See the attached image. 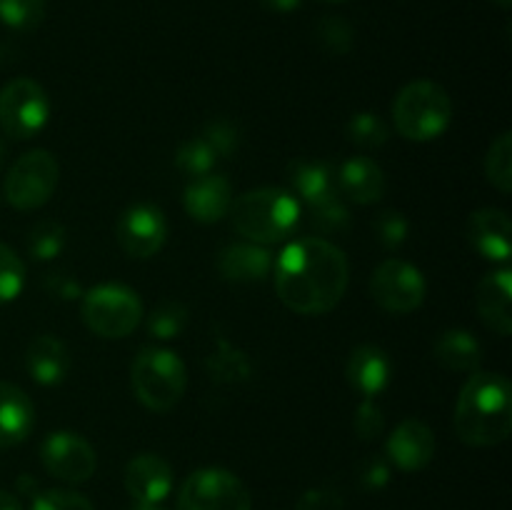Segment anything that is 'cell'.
<instances>
[{
	"instance_id": "cell-1",
	"label": "cell",
	"mask_w": 512,
	"mask_h": 510,
	"mask_svg": "<svg viewBox=\"0 0 512 510\" xmlns=\"http://www.w3.org/2000/svg\"><path fill=\"white\" fill-rule=\"evenodd\" d=\"M273 280L285 308L298 315H323L343 300L350 263L330 240L300 238L273 263Z\"/></svg>"
},
{
	"instance_id": "cell-2",
	"label": "cell",
	"mask_w": 512,
	"mask_h": 510,
	"mask_svg": "<svg viewBox=\"0 0 512 510\" xmlns=\"http://www.w3.org/2000/svg\"><path fill=\"white\" fill-rule=\"evenodd\" d=\"M453 425L458 438L473 448H493L512 430V388L503 373L475 370L455 403Z\"/></svg>"
},
{
	"instance_id": "cell-3",
	"label": "cell",
	"mask_w": 512,
	"mask_h": 510,
	"mask_svg": "<svg viewBox=\"0 0 512 510\" xmlns=\"http://www.w3.org/2000/svg\"><path fill=\"white\" fill-rule=\"evenodd\" d=\"M230 223L255 245L283 243L300 223V200L283 188H258L230 203Z\"/></svg>"
},
{
	"instance_id": "cell-4",
	"label": "cell",
	"mask_w": 512,
	"mask_h": 510,
	"mask_svg": "<svg viewBox=\"0 0 512 510\" xmlns=\"http://www.w3.org/2000/svg\"><path fill=\"white\" fill-rule=\"evenodd\" d=\"M393 123L405 140L430 143L453 123V100L443 85L433 80H413L395 95Z\"/></svg>"
},
{
	"instance_id": "cell-5",
	"label": "cell",
	"mask_w": 512,
	"mask_h": 510,
	"mask_svg": "<svg viewBox=\"0 0 512 510\" xmlns=\"http://www.w3.org/2000/svg\"><path fill=\"white\" fill-rule=\"evenodd\" d=\"M130 385L145 408L153 413H168L183 400L188 368L173 350L140 348L130 365Z\"/></svg>"
},
{
	"instance_id": "cell-6",
	"label": "cell",
	"mask_w": 512,
	"mask_h": 510,
	"mask_svg": "<svg viewBox=\"0 0 512 510\" xmlns=\"http://www.w3.org/2000/svg\"><path fill=\"white\" fill-rule=\"evenodd\" d=\"M80 315L88 330L105 340H120L133 333L143 320V303L128 285L103 283L83 293Z\"/></svg>"
},
{
	"instance_id": "cell-7",
	"label": "cell",
	"mask_w": 512,
	"mask_h": 510,
	"mask_svg": "<svg viewBox=\"0 0 512 510\" xmlns=\"http://www.w3.org/2000/svg\"><path fill=\"white\" fill-rule=\"evenodd\" d=\"M58 160L48 150H28L10 165L5 175V200L15 210H38L58 188Z\"/></svg>"
},
{
	"instance_id": "cell-8",
	"label": "cell",
	"mask_w": 512,
	"mask_h": 510,
	"mask_svg": "<svg viewBox=\"0 0 512 510\" xmlns=\"http://www.w3.org/2000/svg\"><path fill=\"white\" fill-rule=\"evenodd\" d=\"M50 98L33 78H13L0 90V128L15 140H28L48 125Z\"/></svg>"
},
{
	"instance_id": "cell-9",
	"label": "cell",
	"mask_w": 512,
	"mask_h": 510,
	"mask_svg": "<svg viewBox=\"0 0 512 510\" xmlns=\"http://www.w3.org/2000/svg\"><path fill=\"white\" fill-rule=\"evenodd\" d=\"M178 510H253V500L230 470L200 468L180 485Z\"/></svg>"
},
{
	"instance_id": "cell-10",
	"label": "cell",
	"mask_w": 512,
	"mask_h": 510,
	"mask_svg": "<svg viewBox=\"0 0 512 510\" xmlns=\"http://www.w3.org/2000/svg\"><path fill=\"white\" fill-rule=\"evenodd\" d=\"M428 283L413 263L388 258L375 268L370 278V295L383 310L393 315H408L425 303Z\"/></svg>"
},
{
	"instance_id": "cell-11",
	"label": "cell",
	"mask_w": 512,
	"mask_h": 510,
	"mask_svg": "<svg viewBox=\"0 0 512 510\" xmlns=\"http://www.w3.org/2000/svg\"><path fill=\"white\" fill-rule=\"evenodd\" d=\"M40 460H43V468L63 483H85L93 478L98 468V455L93 445L83 435L70 433V430L50 433L40 445Z\"/></svg>"
},
{
	"instance_id": "cell-12",
	"label": "cell",
	"mask_w": 512,
	"mask_h": 510,
	"mask_svg": "<svg viewBox=\"0 0 512 510\" xmlns=\"http://www.w3.org/2000/svg\"><path fill=\"white\" fill-rule=\"evenodd\" d=\"M115 235L130 258H153L168 240V218L158 205L135 203L118 218Z\"/></svg>"
},
{
	"instance_id": "cell-13",
	"label": "cell",
	"mask_w": 512,
	"mask_h": 510,
	"mask_svg": "<svg viewBox=\"0 0 512 510\" xmlns=\"http://www.w3.org/2000/svg\"><path fill=\"white\" fill-rule=\"evenodd\" d=\"M470 248L485 260L493 263H510L512 253V223L510 215L500 208H480L475 210L465 225Z\"/></svg>"
},
{
	"instance_id": "cell-14",
	"label": "cell",
	"mask_w": 512,
	"mask_h": 510,
	"mask_svg": "<svg viewBox=\"0 0 512 510\" xmlns=\"http://www.w3.org/2000/svg\"><path fill=\"white\" fill-rule=\"evenodd\" d=\"M388 463L403 473H418L428 468L435 455V433L418 418H408L398 423L385 443Z\"/></svg>"
},
{
	"instance_id": "cell-15",
	"label": "cell",
	"mask_w": 512,
	"mask_h": 510,
	"mask_svg": "<svg viewBox=\"0 0 512 510\" xmlns=\"http://www.w3.org/2000/svg\"><path fill=\"white\" fill-rule=\"evenodd\" d=\"M475 308L485 328L500 338H508L512 333V273L508 265L480 280L475 290Z\"/></svg>"
},
{
	"instance_id": "cell-16",
	"label": "cell",
	"mask_w": 512,
	"mask_h": 510,
	"mask_svg": "<svg viewBox=\"0 0 512 510\" xmlns=\"http://www.w3.org/2000/svg\"><path fill=\"white\" fill-rule=\"evenodd\" d=\"M345 380L363 398H375L388 390L393 380V360L378 345H358L350 350L348 363H345Z\"/></svg>"
},
{
	"instance_id": "cell-17",
	"label": "cell",
	"mask_w": 512,
	"mask_h": 510,
	"mask_svg": "<svg viewBox=\"0 0 512 510\" xmlns=\"http://www.w3.org/2000/svg\"><path fill=\"white\" fill-rule=\"evenodd\" d=\"M125 490L135 503H163L173 490V468L155 453H140L125 465Z\"/></svg>"
},
{
	"instance_id": "cell-18",
	"label": "cell",
	"mask_w": 512,
	"mask_h": 510,
	"mask_svg": "<svg viewBox=\"0 0 512 510\" xmlns=\"http://www.w3.org/2000/svg\"><path fill=\"white\" fill-rule=\"evenodd\" d=\"M230 203H233V188L225 175L208 173L200 178H190V183L185 185V213L198 223L210 225L223 220L228 215Z\"/></svg>"
},
{
	"instance_id": "cell-19",
	"label": "cell",
	"mask_w": 512,
	"mask_h": 510,
	"mask_svg": "<svg viewBox=\"0 0 512 510\" xmlns=\"http://www.w3.org/2000/svg\"><path fill=\"white\" fill-rule=\"evenodd\" d=\"M35 425V405L23 388L0 380V448H15Z\"/></svg>"
},
{
	"instance_id": "cell-20",
	"label": "cell",
	"mask_w": 512,
	"mask_h": 510,
	"mask_svg": "<svg viewBox=\"0 0 512 510\" xmlns=\"http://www.w3.org/2000/svg\"><path fill=\"white\" fill-rule=\"evenodd\" d=\"M218 270L228 283H263L273 273V255L255 243L225 245L218 255Z\"/></svg>"
},
{
	"instance_id": "cell-21",
	"label": "cell",
	"mask_w": 512,
	"mask_h": 510,
	"mask_svg": "<svg viewBox=\"0 0 512 510\" xmlns=\"http://www.w3.org/2000/svg\"><path fill=\"white\" fill-rule=\"evenodd\" d=\"M25 370L40 385H60L70 373V353L55 335H38L25 350Z\"/></svg>"
},
{
	"instance_id": "cell-22",
	"label": "cell",
	"mask_w": 512,
	"mask_h": 510,
	"mask_svg": "<svg viewBox=\"0 0 512 510\" xmlns=\"http://www.w3.org/2000/svg\"><path fill=\"white\" fill-rule=\"evenodd\" d=\"M338 193L353 200L358 205L378 203L385 195V173L375 160L370 158H350L340 165L338 175Z\"/></svg>"
},
{
	"instance_id": "cell-23",
	"label": "cell",
	"mask_w": 512,
	"mask_h": 510,
	"mask_svg": "<svg viewBox=\"0 0 512 510\" xmlns=\"http://www.w3.org/2000/svg\"><path fill=\"white\" fill-rule=\"evenodd\" d=\"M433 358L453 373H475L483 363V345L468 330L450 328L443 330L435 340Z\"/></svg>"
},
{
	"instance_id": "cell-24",
	"label": "cell",
	"mask_w": 512,
	"mask_h": 510,
	"mask_svg": "<svg viewBox=\"0 0 512 510\" xmlns=\"http://www.w3.org/2000/svg\"><path fill=\"white\" fill-rule=\"evenodd\" d=\"M290 185L303 203L315 205L338 193L335 170L323 160H295L288 168Z\"/></svg>"
},
{
	"instance_id": "cell-25",
	"label": "cell",
	"mask_w": 512,
	"mask_h": 510,
	"mask_svg": "<svg viewBox=\"0 0 512 510\" xmlns=\"http://www.w3.org/2000/svg\"><path fill=\"white\" fill-rule=\"evenodd\" d=\"M485 175L493 188H498L503 195H510L512 190V133L503 130L498 138L490 143L488 155H485Z\"/></svg>"
},
{
	"instance_id": "cell-26",
	"label": "cell",
	"mask_w": 512,
	"mask_h": 510,
	"mask_svg": "<svg viewBox=\"0 0 512 510\" xmlns=\"http://www.w3.org/2000/svg\"><path fill=\"white\" fill-rule=\"evenodd\" d=\"M65 243H68V230H65L63 223L58 220H40V223L33 225L28 235V253L33 260H53L58 258L65 250Z\"/></svg>"
},
{
	"instance_id": "cell-27",
	"label": "cell",
	"mask_w": 512,
	"mask_h": 510,
	"mask_svg": "<svg viewBox=\"0 0 512 510\" xmlns=\"http://www.w3.org/2000/svg\"><path fill=\"white\" fill-rule=\"evenodd\" d=\"M148 333L155 340H173L183 335V330L188 328V308H185L180 300H163L153 308V313L148 315V323H145Z\"/></svg>"
},
{
	"instance_id": "cell-28",
	"label": "cell",
	"mask_w": 512,
	"mask_h": 510,
	"mask_svg": "<svg viewBox=\"0 0 512 510\" xmlns=\"http://www.w3.org/2000/svg\"><path fill=\"white\" fill-rule=\"evenodd\" d=\"M345 135H348L350 143H355L358 148L375 150L383 148L390 138L388 123L380 118L378 113H370V110H360L345 125Z\"/></svg>"
},
{
	"instance_id": "cell-29",
	"label": "cell",
	"mask_w": 512,
	"mask_h": 510,
	"mask_svg": "<svg viewBox=\"0 0 512 510\" xmlns=\"http://www.w3.org/2000/svg\"><path fill=\"white\" fill-rule=\"evenodd\" d=\"M218 160V153L200 135V138H190L180 145L178 153H175V168L188 175V178H200V175L213 173Z\"/></svg>"
},
{
	"instance_id": "cell-30",
	"label": "cell",
	"mask_w": 512,
	"mask_h": 510,
	"mask_svg": "<svg viewBox=\"0 0 512 510\" xmlns=\"http://www.w3.org/2000/svg\"><path fill=\"white\" fill-rule=\"evenodd\" d=\"M208 368L218 383H240V380H248L250 375L248 358L228 343H220V348L210 358Z\"/></svg>"
},
{
	"instance_id": "cell-31",
	"label": "cell",
	"mask_w": 512,
	"mask_h": 510,
	"mask_svg": "<svg viewBox=\"0 0 512 510\" xmlns=\"http://www.w3.org/2000/svg\"><path fill=\"white\" fill-rule=\"evenodd\" d=\"M25 288V265L10 245L0 240V305L13 303Z\"/></svg>"
},
{
	"instance_id": "cell-32",
	"label": "cell",
	"mask_w": 512,
	"mask_h": 510,
	"mask_svg": "<svg viewBox=\"0 0 512 510\" xmlns=\"http://www.w3.org/2000/svg\"><path fill=\"white\" fill-rule=\"evenodd\" d=\"M45 18V0H0V20L13 30H35Z\"/></svg>"
},
{
	"instance_id": "cell-33",
	"label": "cell",
	"mask_w": 512,
	"mask_h": 510,
	"mask_svg": "<svg viewBox=\"0 0 512 510\" xmlns=\"http://www.w3.org/2000/svg\"><path fill=\"white\" fill-rule=\"evenodd\" d=\"M315 35H318L320 45H323L325 50H330V53H335V55L348 53V50L353 48V43H355L353 25H350L348 20H343V18H335V15H328V18L320 20Z\"/></svg>"
},
{
	"instance_id": "cell-34",
	"label": "cell",
	"mask_w": 512,
	"mask_h": 510,
	"mask_svg": "<svg viewBox=\"0 0 512 510\" xmlns=\"http://www.w3.org/2000/svg\"><path fill=\"white\" fill-rule=\"evenodd\" d=\"M308 208L313 210L315 228L323 230V233H340V230H345L350 225V213L338 193L320 200V203L308 205Z\"/></svg>"
},
{
	"instance_id": "cell-35",
	"label": "cell",
	"mask_w": 512,
	"mask_h": 510,
	"mask_svg": "<svg viewBox=\"0 0 512 510\" xmlns=\"http://www.w3.org/2000/svg\"><path fill=\"white\" fill-rule=\"evenodd\" d=\"M373 230L375 238H378V243L383 245V248L395 250L408 240L410 223L400 210H385V213H380L378 218H375Z\"/></svg>"
},
{
	"instance_id": "cell-36",
	"label": "cell",
	"mask_w": 512,
	"mask_h": 510,
	"mask_svg": "<svg viewBox=\"0 0 512 510\" xmlns=\"http://www.w3.org/2000/svg\"><path fill=\"white\" fill-rule=\"evenodd\" d=\"M30 510H95L93 503L83 493L65 488H50L33 495Z\"/></svg>"
},
{
	"instance_id": "cell-37",
	"label": "cell",
	"mask_w": 512,
	"mask_h": 510,
	"mask_svg": "<svg viewBox=\"0 0 512 510\" xmlns=\"http://www.w3.org/2000/svg\"><path fill=\"white\" fill-rule=\"evenodd\" d=\"M203 138L208 140L210 148L218 153V158H233L240 145V130L233 120H210L203 130Z\"/></svg>"
},
{
	"instance_id": "cell-38",
	"label": "cell",
	"mask_w": 512,
	"mask_h": 510,
	"mask_svg": "<svg viewBox=\"0 0 512 510\" xmlns=\"http://www.w3.org/2000/svg\"><path fill=\"white\" fill-rule=\"evenodd\" d=\"M353 428L360 440H375L385 430V415L373 398H363L353 418Z\"/></svg>"
},
{
	"instance_id": "cell-39",
	"label": "cell",
	"mask_w": 512,
	"mask_h": 510,
	"mask_svg": "<svg viewBox=\"0 0 512 510\" xmlns=\"http://www.w3.org/2000/svg\"><path fill=\"white\" fill-rule=\"evenodd\" d=\"M343 495L330 488H310L295 503V510H343Z\"/></svg>"
},
{
	"instance_id": "cell-40",
	"label": "cell",
	"mask_w": 512,
	"mask_h": 510,
	"mask_svg": "<svg viewBox=\"0 0 512 510\" xmlns=\"http://www.w3.org/2000/svg\"><path fill=\"white\" fill-rule=\"evenodd\" d=\"M360 483L368 490H380L390 480V463L383 458H368L360 465Z\"/></svg>"
},
{
	"instance_id": "cell-41",
	"label": "cell",
	"mask_w": 512,
	"mask_h": 510,
	"mask_svg": "<svg viewBox=\"0 0 512 510\" xmlns=\"http://www.w3.org/2000/svg\"><path fill=\"white\" fill-rule=\"evenodd\" d=\"M45 285H48L50 293H53L55 298H60V300H73V298H78V295H83L80 285L75 283L73 278H68V275H63V273H55L53 278L45 280Z\"/></svg>"
},
{
	"instance_id": "cell-42",
	"label": "cell",
	"mask_w": 512,
	"mask_h": 510,
	"mask_svg": "<svg viewBox=\"0 0 512 510\" xmlns=\"http://www.w3.org/2000/svg\"><path fill=\"white\" fill-rule=\"evenodd\" d=\"M265 10H273V13H293L303 5V0H258Z\"/></svg>"
},
{
	"instance_id": "cell-43",
	"label": "cell",
	"mask_w": 512,
	"mask_h": 510,
	"mask_svg": "<svg viewBox=\"0 0 512 510\" xmlns=\"http://www.w3.org/2000/svg\"><path fill=\"white\" fill-rule=\"evenodd\" d=\"M0 510H23L20 500L8 490H0Z\"/></svg>"
},
{
	"instance_id": "cell-44",
	"label": "cell",
	"mask_w": 512,
	"mask_h": 510,
	"mask_svg": "<svg viewBox=\"0 0 512 510\" xmlns=\"http://www.w3.org/2000/svg\"><path fill=\"white\" fill-rule=\"evenodd\" d=\"M133 510H168V508H163L160 503H135Z\"/></svg>"
},
{
	"instance_id": "cell-45",
	"label": "cell",
	"mask_w": 512,
	"mask_h": 510,
	"mask_svg": "<svg viewBox=\"0 0 512 510\" xmlns=\"http://www.w3.org/2000/svg\"><path fill=\"white\" fill-rule=\"evenodd\" d=\"M5 145H3V140H0V170H3V163H5Z\"/></svg>"
},
{
	"instance_id": "cell-46",
	"label": "cell",
	"mask_w": 512,
	"mask_h": 510,
	"mask_svg": "<svg viewBox=\"0 0 512 510\" xmlns=\"http://www.w3.org/2000/svg\"><path fill=\"white\" fill-rule=\"evenodd\" d=\"M493 3H495V5H500V8H505V10H508L510 5H512V0H493Z\"/></svg>"
},
{
	"instance_id": "cell-47",
	"label": "cell",
	"mask_w": 512,
	"mask_h": 510,
	"mask_svg": "<svg viewBox=\"0 0 512 510\" xmlns=\"http://www.w3.org/2000/svg\"><path fill=\"white\" fill-rule=\"evenodd\" d=\"M320 3H328V5H340V3H348V0H320Z\"/></svg>"
}]
</instances>
